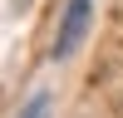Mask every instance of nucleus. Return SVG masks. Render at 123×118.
Here are the masks:
<instances>
[{"label": "nucleus", "mask_w": 123, "mask_h": 118, "mask_svg": "<svg viewBox=\"0 0 123 118\" xmlns=\"http://www.w3.org/2000/svg\"><path fill=\"white\" fill-rule=\"evenodd\" d=\"M89 25H94V0H64V15L54 30V59L79 54V44L89 39Z\"/></svg>", "instance_id": "obj_1"}, {"label": "nucleus", "mask_w": 123, "mask_h": 118, "mask_svg": "<svg viewBox=\"0 0 123 118\" xmlns=\"http://www.w3.org/2000/svg\"><path fill=\"white\" fill-rule=\"evenodd\" d=\"M49 103H54V98H49V88H35V94L20 103V113H15V118H49Z\"/></svg>", "instance_id": "obj_2"}, {"label": "nucleus", "mask_w": 123, "mask_h": 118, "mask_svg": "<svg viewBox=\"0 0 123 118\" xmlns=\"http://www.w3.org/2000/svg\"><path fill=\"white\" fill-rule=\"evenodd\" d=\"M15 5H20V10H25V5H30V0H15Z\"/></svg>", "instance_id": "obj_3"}]
</instances>
